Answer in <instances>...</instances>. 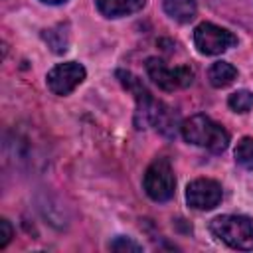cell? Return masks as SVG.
Listing matches in <instances>:
<instances>
[{
    "label": "cell",
    "instance_id": "cell-12",
    "mask_svg": "<svg viewBox=\"0 0 253 253\" xmlns=\"http://www.w3.org/2000/svg\"><path fill=\"white\" fill-rule=\"evenodd\" d=\"M43 40L47 42V45L51 47V51L63 53V51L67 49V45H69V32H67V26L59 24V26H53V28L45 30Z\"/></svg>",
    "mask_w": 253,
    "mask_h": 253
},
{
    "label": "cell",
    "instance_id": "cell-10",
    "mask_svg": "<svg viewBox=\"0 0 253 253\" xmlns=\"http://www.w3.org/2000/svg\"><path fill=\"white\" fill-rule=\"evenodd\" d=\"M164 12L180 24H188L196 18L198 6L196 0H164Z\"/></svg>",
    "mask_w": 253,
    "mask_h": 253
},
{
    "label": "cell",
    "instance_id": "cell-9",
    "mask_svg": "<svg viewBox=\"0 0 253 253\" xmlns=\"http://www.w3.org/2000/svg\"><path fill=\"white\" fill-rule=\"evenodd\" d=\"M146 0H95L99 12L107 18H121L138 12Z\"/></svg>",
    "mask_w": 253,
    "mask_h": 253
},
{
    "label": "cell",
    "instance_id": "cell-1",
    "mask_svg": "<svg viewBox=\"0 0 253 253\" xmlns=\"http://www.w3.org/2000/svg\"><path fill=\"white\" fill-rule=\"evenodd\" d=\"M182 136L196 146H202L213 154H221L229 146V132L206 115H192L180 126Z\"/></svg>",
    "mask_w": 253,
    "mask_h": 253
},
{
    "label": "cell",
    "instance_id": "cell-11",
    "mask_svg": "<svg viewBox=\"0 0 253 253\" xmlns=\"http://www.w3.org/2000/svg\"><path fill=\"white\" fill-rule=\"evenodd\" d=\"M235 77H237V69L229 61H215L208 71V79L215 89H223L231 85Z\"/></svg>",
    "mask_w": 253,
    "mask_h": 253
},
{
    "label": "cell",
    "instance_id": "cell-15",
    "mask_svg": "<svg viewBox=\"0 0 253 253\" xmlns=\"http://www.w3.org/2000/svg\"><path fill=\"white\" fill-rule=\"evenodd\" d=\"M111 249H113V251H119V253H123V251H142V245L134 243V241L128 239V237H117V239L111 243Z\"/></svg>",
    "mask_w": 253,
    "mask_h": 253
},
{
    "label": "cell",
    "instance_id": "cell-6",
    "mask_svg": "<svg viewBox=\"0 0 253 253\" xmlns=\"http://www.w3.org/2000/svg\"><path fill=\"white\" fill-rule=\"evenodd\" d=\"M194 43L198 51L204 55H219L229 47H233L237 43V38L221 26H215L211 22H202L194 30Z\"/></svg>",
    "mask_w": 253,
    "mask_h": 253
},
{
    "label": "cell",
    "instance_id": "cell-5",
    "mask_svg": "<svg viewBox=\"0 0 253 253\" xmlns=\"http://www.w3.org/2000/svg\"><path fill=\"white\" fill-rule=\"evenodd\" d=\"M146 73L162 91L184 89V87L192 85V81H194V69L192 67H188V65L170 67L158 57L146 59Z\"/></svg>",
    "mask_w": 253,
    "mask_h": 253
},
{
    "label": "cell",
    "instance_id": "cell-16",
    "mask_svg": "<svg viewBox=\"0 0 253 253\" xmlns=\"http://www.w3.org/2000/svg\"><path fill=\"white\" fill-rule=\"evenodd\" d=\"M12 235H14V231H12L10 221L8 219H0V249H4L10 243Z\"/></svg>",
    "mask_w": 253,
    "mask_h": 253
},
{
    "label": "cell",
    "instance_id": "cell-13",
    "mask_svg": "<svg viewBox=\"0 0 253 253\" xmlns=\"http://www.w3.org/2000/svg\"><path fill=\"white\" fill-rule=\"evenodd\" d=\"M235 162L245 168L253 170V136H243L235 146Z\"/></svg>",
    "mask_w": 253,
    "mask_h": 253
},
{
    "label": "cell",
    "instance_id": "cell-4",
    "mask_svg": "<svg viewBox=\"0 0 253 253\" xmlns=\"http://www.w3.org/2000/svg\"><path fill=\"white\" fill-rule=\"evenodd\" d=\"M144 192L154 202H168L176 192V178L166 158H156L144 172Z\"/></svg>",
    "mask_w": 253,
    "mask_h": 253
},
{
    "label": "cell",
    "instance_id": "cell-2",
    "mask_svg": "<svg viewBox=\"0 0 253 253\" xmlns=\"http://www.w3.org/2000/svg\"><path fill=\"white\" fill-rule=\"evenodd\" d=\"M210 231L213 237L229 245L231 249L251 251L253 249V221L245 215H217L210 221Z\"/></svg>",
    "mask_w": 253,
    "mask_h": 253
},
{
    "label": "cell",
    "instance_id": "cell-3",
    "mask_svg": "<svg viewBox=\"0 0 253 253\" xmlns=\"http://www.w3.org/2000/svg\"><path fill=\"white\" fill-rule=\"evenodd\" d=\"M117 77L123 83V87L132 93V97L136 101V115H134L136 128H146V126L154 125V121H156V117H158V113H160V109H162L164 103L156 101L150 95V91L142 85V81L136 75H132L130 71L119 69L117 71Z\"/></svg>",
    "mask_w": 253,
    "mask_h": 253
},
{
    "label": "cell",
    "instance_id": "cell-17",
    "mask_svg": "<svg viewBox=\"0 0 253 253\" xmlns=\"http://www.w3.org/2000/svg\"><path fill=\"white\" fill-rule=\"evenodd\" d=\"M42 2L51 4V6H57V4H63V2H67V0H42Z\"/></svg>",
    "mask_w": 253,
    "mask_h": 253
},
{
    "label": "cell",
    "instance_id": "cell-14",
    "mask_svg": "<svg viewBox=\"0 0 253 253\" xmlns=\"http://www.w3.org/2000/svg\"><path fill=\"white\" fill-rule=\"evenodd\" d=\"M227 105H229L235 113H247V111L253 107V93H251V91H245V89L235 91V93L229 95Z\"/></svg>",
    "mask_w": 253,
    "mask_h": 253
},
{
    "label": "cell",
    "instance_id": "cell-8",
    "mask_svg": "<svg viewBox=\"0 0 253 253\" xmlns=\"http://www.w3.org/2000/svg\"><path fill=\"white\" fill-rule=\"evenodd\" d=\"M223 198V190L215 180L210 178H198L192 180L186 188V202L194 210H213Z\"/></svg>",
    "mask_w": 253,
    "mask_h": 253
},
{
    "label": "cell",
    "instance_id": "cell-7",
    "mask_svg": "<svg viewBox=\"0 0 253 253\" xmlns=\"http://www.w3.org/2000/svg\"><path fill=\"white\" fill-rule=\"evenodd\" d=\"M87 71L81 63L77 61H65V63H57L55 67H51L45 75V83L47 89L53 95H69L77 85L83 83Z\"/></svg>",
    "mask_w": 253,
    "mask_h": 253
}]
</instances>
